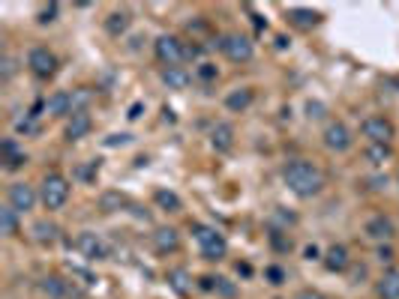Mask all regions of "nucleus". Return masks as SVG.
I'll return each instance as SVG.
<instances>
[{
	"instance_id": "obj_1",
	"label": "nucleus",
	"mask_w": 399,
	"mask_h": 299,
	"mask_svg": "<svg viewBox=\"0 0 399 299\" xmlns=\"http://www.w3.org/2000/svg\"><path fill=\"white\" fill-rule=\"evenodd\" d=\"M282 180L298 198H316L325 189V173H321L312 162L307 159H294L282 168Z\"/></svg>"
},
{
	"instance_id": "obj_2",
	"label": "nucleus",
	"mask_w": 399,
	"mask_h": 299,
	"mask_svg": "<svg viewBox=\"0 0 399 299\" xmlns=\"http://www.w3.org/2000/svg\"><path fill=\"white\" fill-rule=\"evenodd\" d=\"M40 200L45 210H60L70 200V180L63 173H49L40 186Z\"/></svg>"
},
{
	"instance_id": "obj_3",
	"label": "nucleus",
	"mask_w": 399,
	"mask_h": 299,
	"mask_svg": "<svg viewBox=\"0 0 399 299\" xmlns=\"http://www.w3.org/2000/svg\"><path fill=\"white\" fill-rule=\"evenodd\" d=\"M195 243L198 248H202V255L204 260H222L225 252H228V243H225V237L220 234L216 228H207V225H195Z\"/></svg>"
},
{
	"instance_id": "obj_4",
	"label": "nucleus",
	"mask_w": 399,
	"mask_h": 299,
	"mask_svg": "<svg viewBox=\"0 0 399 299\" xmlns=\"http://www.w3.org/2000/svg\"><path fill=\"white\" fill-rule=\"evenodd\" d=\"M154 51H156V60L165 66V69H171V66H180L186 60V45L177 40V36H159V40L154 42Z\"/></svg>"
},
{
	"instance_id": "obj_5",
	"label": "nucleus",
	"mask_w": 399,
	"mask_h": 299,
	"mask_svg": "<svg viewBox=\"0 0 399 299\" xmlns=\"http://www.w3.org/2000/svg\"><path fill=\"white\" fill-rule=\"evenodd\" d=\"M220 48L231 63H250L252 60V42L241 33H225L220 40Z\"/></svg>"
},
{
	"instance_id": "obj_6",
	"label": "nucleus",
	"mask_w": 399,
	"mask_h": 299,
	"mask_svg": "<svg viewBox=\"0 0 399 299\" xmlns=\"http://www.w3.org/2000/svg\"><path fill=\"white\" fill-rule=\"evenodd\" d=\"M27 66H31V72L36 78H51L57 72V57L49 51V48L36 45V48H31V54H27Z\"/></svg>"
},
{
	"instance_id": "obj_7",
	"label": "nucleus",
	"mask_w": 399,
	"mask_h": 299,
	"mask_svg": "<svg viewBox=\"0 0 399 299\" xmlns=\"http://www.w3.org/2000/svg\"><path fill=\"white\" fill-rule=\"evenodd\" d=\"M40 291L49 299H81V291H75V284L66 282L63 275H45L40 282Z\"/></svg>"
},
{
	"instance_id": "obj_8",
	"label": "nucleus",
	"mask_w": 399,
	"mask_h": 299,
	"mask_svg": "<svg viewBox=\"0 0 399 299\" xmlns=\"http://www.w3.org/2000/svg\"><path fill=\"white\" fill-rule=\"evenodd\" d=\"M6 200H9V207H13L15 213H27V210L36 207L40 195H36V189L27 186V182H13V186H9Z\"/></svg>"
},
{
	"instance_id": "obj_9",
	"label": "nucleus",
	"mask_w": 399,
	"mask_h": 299,
	"mask_svg": "<svg viewBox=\"0 0 399 299\" xmlns=\"http://www.w3.org/2000/svg\"><path fill=\"white\" fill-rule=\"evenodd\" d=\"M325 147L330 150V153H345L351 144H355V138H351V132H348V126L345 123H327V129H325Z\"/></svg>"
},
{
	"instance_id": "obj_10",
	"label": "nucleus",
	"mask_w": 399,
	"mask_h": 299,
	"mask_svg": "<svg viewBox=\"0 0 399 299\" xmlns=\"http://www.w3.org/2000/svg\"><path fill=\"white\" fill-rule=\"evenodd\" d=\"M364 135L369 138V144H391V138H393V123L387 120V117H366L364 120Z\"/></svg>"
},
{
	"instance_id": "obj_11",
	"label": "nucleus",
	"mask_w": 399,
	"mask_h": 299,
	"mask_svg": "<svg viewBox=\"0 0 399 299\" xmlns=\"http://www.w3.org/2000/svg\"><path fill=\"white\" fill-rule=\"evenodd\" d=\"M75 248L88 257V260H106L108 257V248L106 243L97 237V234H79V239H75Z\"/></svg>"
},
{
	"instance_id": "obj_12",
	"label": "nucleus",
	"mask_w": 399,
	"mask_h": 299,
	"mask_svg": "<svg viewBox=\"0 0 399 299\" xmlns=\"http://www.w3.org/2000/svg\"><path fill=\"white\" fill-rule=\"evenodd\" d=\"M90 126H93V120H90L88 111H72L70 120H66V129H63L66 141H81L84 135L90 132Z\"/></svg>"
},
{
	"instance_id": "obj_13",
	"label": "nucleus",
	"mask_w": 399,
	"mask_h": 299,
	"mask_svg": "<svg viewBox=\"0 0 399 299\" xmlns=\"http://www.w3.org/2000/svg\"><path fill=\"white\" fill-rule=\"evenodd\" d=\"M150 239H154V248L159 255H174L180 248V234L174 228H156L154 234H150Z\"/></svg>"
},
{
	"instance_id": "obj_14",
	"label": "nucleus",
	"mask_w": 399,
	"mask_h": 299,
	"mask_svg": "<svg viewBox=\"0 0 399 299\" xmlns=\"http://www.w3.org/2000/svg\"><path fill=\"white\" fill-rule=\"evenodd\" d=\"M45 114H49V117H66V114H72V96L66 90L51 93L49 99H45Z\"/></svg>"
},
{
	"instance_id": "obj_15",
	"label": "nucleus",
	"mask_w": 399,
	"mask_h": 299,
	"mask_svg": "<svg viewBox=\"0 0 399 299\" xmlns=\"http://www.w3.org/2000/svg\"><path fill=\"white\" fill-rule=\"evenodd\" d=\"M396 234V228H393V219H387V216H373L366 221V237L369 239H391Z\"/></svg>"
},
{
	"instance_id": "obj_16",
	"label": "nucleus",
	"mask_w": 399,
	"mask_h": 299,
	"mask_svg": "<svg viewBox=\"0 0 399 299\" xmlns=\"http://www.w3.org/2000/svg\"><path fill=\"white\" fill-rule=\"evenodd\" d=\"M211 147L216 153H228L234 147V129L228 123H216L213 132H211Z\"/></svg>"
},
{
	"instance_id": "obj_17",
	"label": "nucleus",
	"mask_w": 399,
	"mask_h": 299,
	"mask_svg": "<svg viewBox=\"0 0 399 299\" xmlns=\"http://www.w3.org/2000/svg\"><path fill=\"white\" fill-rule=\"evenodd\" d=\"M325 266L330 273H345L351 266V257H348V248L345 246H330L327 255H325Z\"/></svg>"
},
{
	"instance_id": "obj_18",
	"label": "nucleus",
	"mask_w": 399,
	"mask_h": 299,
	"mask_svg": "<svg viewBox=\"0 0 399 299\" xmlns=\"http://www.w3.org/2000/svg\"><path fill=\"white\" fill-rule=\"evenodd\" d=\"M163 81L168 90H186L189 81H193V75H189L184 66H171V69H163Z\"/></svg>"
},
{
	"instance_id": "obj_19",
	"label": "nucleus",
	"mask_w": 399,
	"mask_h": 299,
	"mask_svg": "<svg viewBox=\"0 0 399 299\" xmlns=\"http://www.w3.org/2000/svg\"><path fill=\"white\" fill-rule=\"evenodd\" d=\"M0 153H3V168H6V171H18V168H22L24 162H27V156L15 147V141H13V138H6V141H3V147H0Z\"/></svg>"
},
{
	"instance_id": "obj_20",
	"label": "nucleus",
	"mask_w": 399,
	"mask_h": 299,
	"mask_svg": "<svg viewBox=\"0 0 399 299\" xmlns=\"http://www.w3.org/2000/svg\"><path fill=\"white\" fill-rule=\"evenodd\" d=\"M252 90L250 87H241V90H234V93H228L225 96V108L228 111H234V114H241V111H246L252 105Z\"/></svg>"
},
{
	"instance_id": "obj_21",
	"label": "nucleus",
	"mask_w": 399,
	"mask_h": 299,
	"mask_svg": "<svg viewBox=\"0 0 399 299\" xmlns=\"http://www.w3.org/2000/svg\"><path fill=\"white\" fill-rule=\"evenodd\" d=\"M57 237H60V228L54 225V221H36L33 225V239L40 246H51V243H57Z\"/></svg>"
},
{
	"instance_id": "obj_22",
	"label": "nucleus",
	"mask_w": 399,
	"mask_h": 299,
	"mask_svg": "<svg viewBox=\"0 0 399 299\" xmlns=\"http://www.w3.org/2000/svg\"><path fill=\"white\" fill-rule=\"evenodd\" d=\"M378 296L382 299H399V269H387L378 282Z\"/></svg>"
},
{
	"instance_id": "obj_23",
	"label": "nucleus",
	"mask_w": 399,
	"mask_h": 299,
	"mask_svg": "<svg viewBox=\"0 0 399 299\" xmlns=\"http://www.w3.org/2000/svg\"><path fill=\"white\" fill-rule=\"evenodd\" d=\"M168 284L174 287V293H180V296H186L189 291H193V278H189L186 269H171V273H168Z\"/></svg>"
},
{
	"instance_id": "obj_24",
	"label": "nucleus",
	"mask_w": 399,
	"mask_h": 299,
	"mask_svg": "<svg viewBox=\"0 0 399 299\" xmlns=\"http://www.w3.org/2000/svg\"><path fill=\"white\" fill-rule=\"evenodd\" d=\"M0 230H3V237H15L18 234V213L9 204L0 210Z\"/></svg>"
},
{
	"instance_id": "obj_25",
	"label": "nucleus",
	"mask_w": 399,
	"mask_h": 299,
	"mask_svg": "<svg viewBox=\"0 0 399 299\" xmlns=\"http://www.w3.org/2000/svg\"><path fill=\"white\" fill-rule=\"evenodd\" d=\"M288 18H291V22L298 24V27H303V31H307V27H316V24L321 22V15L312 12V9H291Z\"/></svg>"
},
{
	"instance_id": "obj_26",
	"label": "nucleus",
	"mask_w": 399,
	"mask_h": 299,
	"mask_svg": "<svg viewBox=\"0 0 399 299\" xmlns=\"http://www.w3.org/2000/svg\"><path fill=\"white\" fill-rule=\"evenodd\" d=\"M127 27H129V12H111L106 18V31L111 36H120V33H127Z\"/></svg>"
},
{
	"instance_id": "obj_27",
	"label": "nucleus",
	"mask_w": 399,
	"mask_h": 299,
	"mask_svg": "<svg viewBox=\"0 0 399 299\" xmlns=\"http://www.w3.org/2000/svg\"><path fill=\"white\" fill-rule=\"evenodd\" d=\"M154 200L163 210H168V213H177V210H180V198L174 195V191H168V189H159L156 195H154Z\"/></svg>"
},
{
	"instance_id": "obj_28",
	"label": "nucleus",
	"mask_w": 399,
	"mask_h": 299,
	"mask_svg": "<svg viewBox=\"0 0 399 299\" xmlns=\"http://www.w3.org/2000/svg\"><path fill=\"white\" fill-rule=\"evenodd\" d=\"M366 159L373 162V165H382V162H387V159H391V144H369Z\"/></svg>"
},
{
	"instance_id": "obj_29",
	"label": "nucleus",
	"mask_w": 399,
	"mask_h": 299,
	"mask_svg": "<svg viewBox=\"0 0 399 299\" xmlns=\"http://www.w3.org/2000/svg\"><path fill=\"white\" fill-rule=\"evenodd\" d=\"M129 200L120 195V191H106V195H102V200H99V207L106 210V213H114V210H120V207H127Z\"/></svg>"
},
{
	"instance_id": "obj_30",
	"label": "nucleus",
	"mask_w": 399,
	"mask_h": 299,
	"mask_svg": "<svg viewBox=\"0 0 399 299\" xmlns=\"http://www.w3.org/2000/svg\"><path fill=\"white\" fill-rule=\"evenodd\" d=\"M15 132H22V135H36V132H40V123L33 120V114H24L22 120H15Z\"/></svg>"
},
{
	"instance_id": "obj_31",
	"label": "nucleus",
	"mask_w": 399,
	"mask_h": 299,
	"mask_svg": "<svg viewBox=\"0 0 399 299\" xmlns=\"http://www.w3.org/2000/svg\"><path fill=\"white\" fill-rule=\"evenodd\" d=\"M90 99H93V93L88 90V87H81V90L72 96V111H88V108H84V105H88Z\"/></svg>"
},
{
	"instance_id": "obj_32",
	"label": "nucleus",
	"mask_w": 399,
	"mask_h": 299,
	"mask_svg": "<svg viewBox=\"0 0 399 299\" xmlns=\"http://www.w3.org/2000/svg\"><path fill=\"white\" fill-rule=\"evenodd\" d=\"M15 69H18L15 57H3V60H0V81H9L15 75Z\"/></svg>"
},
{
	"instance_id": "obj_33",
	"label": "nucleus",
	"mask_w": 399,
	"mask_h": 299,
	"mask_svg": "<svg viewBox=\"0 0 399 299\" xmlns=\"http://www.w3.org/2000/svg\"><path fill=\"white\" fill-rule=\"evenodd\" d=\"M213 291L220 293V296H225V299H234V296H237V287L228 282V278H216V287H213Z\"/></svg>"
},
{
	"instance_id": "obj_34",
	"label": "nucleus",
	"mask_w": 399,
	"mask_h": 299,
	"mask_svg": "<svg viewBox=\"0 0 399 299\" xmlns=\"http://www.w3.org/2000/svg\"><path fill=\"white\" fill-rule=\"evenodd\" d=\"M54 15H57V3L42 6V9H40V24H49V22H54Z\"/></svg>"
},
{
	"instance_id": "obj_35",
	"label": "nucleus",
	"mask_w": 399,
	"mask_h": 299,
	"mask_svg": "<svg viewBox=\"0 0 399 299\" xmlns=\"http://www.w3.org/2000/svg\"><path fill=\"white\" fill-rule=\"evenodd\" d=\"M307 111H309V120H321V117H325V105H321V102H309Z\"/></svg>"
},
{
	"instance_id": "obj_36",
	"label": "nucleus",
	"mask_w": 399,
	"mask_h": 299,
	"mask_svg": "<svg viewBox=\"0 0 399 299\" xmlns=\"http://www.w3.org/2000/svg\"><path fill=\"white\" fill-rule=\"evenodd\" d=\"M270 239H273V246H277L279 252H288V248H291V239H282V237H279V230H273Z\"/></svg>"
},
{
	"instance_id": "obj_37",
	"label": "nucleus",
	"mask_w": 399,
	"mask_h": 299,
	"mask_svg": "<svg viewBox=\"0 0 399 299\" xmlns=\"http://www.w3.org/2000/svg\"><path fill=\"white\" fill-rule=\"evenodd\" d=\"M123 144H129V135L123 132V135H111V138L106 141V147H123Z\"/></svg>"
},
{
	"instance_id": "obj_38",
	"label": "nucleus",
	"mask_w": 399,
	"mask_h": 299,
	"mask_svg": "<svg viewBox=\"0 0 399 299\" xmlns=\"http://www.w3.org/2000/svg\"><path fill=\"white\" fill-rule=\"evenodd\" d=\"M268 278H270V284H282V278H285V273L279 266H270L268 269Z\"/></svg>"
},
{
	"instance_id": "obj_39",
	"label": "nucleus",
	"mask_w": 399,
	"mask_h": 299,
	"mask_svg": "<svg viewBox=\"0 0 399 299\" xmlns=\"http://www.w3.org/2000/svg\"><path fill=\"white\" fill-rule=\"evenodd\" d=\"M198 75H202L204 81H211V78H216V69H213L211 63H202V69H198Z\"/></svg>"
},
{
	"instance_id": "obj_40",
	"label": "nucleus",
	"mask_w": 399,
	"mask_h": 299,
	"mask_svg": "<svg viewBox=\"0 0 399 299\" xmlns=\"http://www.w3.org/2000/svg\"><path fill=\"white\" fill-rule=\"evenodd\" d=\"M294 299H327V296H325V293H318V291H300Z\"/></svg>"
},
{
	"instance_id": "obj_41",
	"label": "nucleus",
	"mask_w": 399,
	"mask_h": 299,
	"mask_svg": "<svg viewBox=\"0 0 399 299\" xmlns=\"http://www.w3.org/2000/svg\"><path fill=\"white\" fill-rule=\"evenodd\" d=\"M378 260H393V252L387 246H382V248H378Z\"/></svg>"
},
{
	"instance_id": "obj_42",
	"label": "nucleus",
	"mask_w": 399,
	"mask_h": 299,
	"mask_svg": "<svg viewBox=\"0 0 399 299\" xmlns=\"http://www.w3.org/2000/svg\"><path fill=\"white\" fill-rule=\"evenodd\" d=\"M138 117H141V102H136V105L129 108V120H138Z\"/></svg>"
},
{
	"instance_id": "obj_43",
	"label": "nucleus",
	"mask_w": 399,
	"mask_h": 299,
	"mask_svg": "<svg viewBox=\"0 0 399 299\" xmlns=\"http://www.w3.org/2000/svg\"><path fill=\"white\" fill-rule=\"evenodd\" d=\"M369 182H373V189H384L387 186V177H373Z\"/></svg>"
},
{
	"instance_id": "obj_44",
	"label": "nucleus",
	"mask_w": 399,
	"mask_h": 299,
	"mask_svg": "<svg viewBox=\"0 0 399 299\" xmlns=\"http://www.w3.org/2000/svg\"><path fill=\"white\" fill-rule=\"evenodd\" d=\"M351 275H355V282H357V278H364L366 275V266H355V273H351Z\"/></svg>"
}]
</instances>
